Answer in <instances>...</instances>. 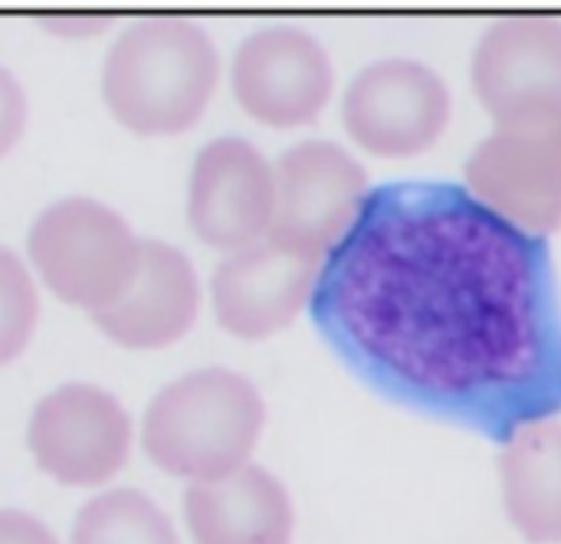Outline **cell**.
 Instances as JSON below:
<instances>
[{
    "mask_svg": "<svg viewBox=\"0 0 561 544\" xmlns=\"http://www.w3.org/2000/svg\"><path fill=\"white\" fill-rule=\"evenodd\" d=\"M368 204V171L339 141L309 138L276 161L273 243L325 263L358 227Z\"/></svg>",
    "mask_w": 561,
    "mask_h": 544,
    "instance_id": "cell-6",
    "label": "cell"
},
{
    "mask_svg": "<svg viewBox=\"0 0 561 544\" xmlns=\"http://www.w3.org/2000/svg\"><path fill=\"white\" fill-rule=\"evenodd\" d=\"M184 522L194 544H289L296 509L279 476L247 463L220 479L191 483Z\"/></svg>",
    "mask_w": 561,
    "mask_h": 544,
    "instance_id": "cell-14",
    "label": "cell"
},
{
    "mask_svg": "<svg viewBox=\"0 0 561 544\" xmlns=\"http://www.w3.org/2000/svg\"><path fill=\"white\" fill-rule=\"evenodd\" d=\"M26 253L39 279L89 315L108 309L131 286L141 263V240L128 220L95 197H62L39 210Z\"/></svg>",
    "mask_w": 561,
    "mask_h": 544,
    "instance_id": "cell-4",
    "label": "cell"
},
{
    "mask_svg": "<svg viewBox=\"0 0 561 544\" xmlns=\"http://www.w3.org/2000/svg\"><path fill=\"white\" fill-rule=\"evenodd\" d=\"M26 115H30V102L23 82L7 66H0V158L23 138Z\"/></svg>",
    "mask_w": 561,
    "mask_h": 544,
    "instance_id": "cell-18",
    "label": "cell"
},
{
    "mask_svg": "<svg viewBox=\"0 0 561 544\" xmlns=\"http://www.w3.org/2000/svg\"><path fill=\"white\" fill-rule=\"evenodd\" d=\"M470 82L493 125L561 112V16L493 20L473 46Z\"/></svg>",
    "mask_w": 561,
    "mask_h": 544,
    "instance_id": "cell-10",
    "label": "cell"
},
{
    "mask_svg": "<svg viewBox=\"0 0 561 544\" xmlns=\"http://www.w3.org/2000/svg\"><path fill=\"white\" fill-rule=\"evenodd\" d=\"M26 443L36 466L62 486H102L131 453L125 404L95 384H62L30 414Z\"/></svg>",
    "mask_w": 561,
    "mask_h": 544,
    "instance_id": "cell-8",
    "label": "cell"
},
{
    "mask_svg": "<svg viewBox=\"0 0 561 544\" xmlns=\"http://www.w3.org/2000/svg\"><path fill=\"white\" fill-rule=\"evenodd\" d=\"M503 509L533 544H561V420L533 417L500 453Z\"/></svg>",
    "mask_w": 561,
    "mask_h": 544,
    "instance_id": "cell-15",
    "label": "cell"
},
{
    "mask_svg": "<svg viewBox=\"0 0 561 544\" xmlns=\"http://www.w3.org/2000/svg\"><path fill=\"white\" fill-rule=\"evenodd\" d=\"M470 197L526 236L561 227V112L496 121L463 164Z\"/></svg>",
    "mask_w": 561,
    "mask_h": 544,
    "instance_id": "cell-5",
    "label": "cell"
},
{
    "mask_svg": "<svg viewBox=\"0 0 561 544\" xmlns=\"http://www.w3.org/2000/svg\"><path fill=\"white\" fill-rule=\"evenodd\" d=\"M322 263H312L273 240L227 253L210 279L217 322L247 342L289 328L316 299Z\"/></svg>",
    "mask_w": 561,
    "mask_h": 544,
    "instance_id": "cell-12",
    "label": "cell"
},
{
    "mask_svg": "<svg viewBox=\"0 0 561 544\" xmlns=\"http://www.w3.org/2000/svg\"><path fill=\"white\" fill-rule=\"evenodd\" d=\"M201 309V279L187 253L164 240H141V263L118 302L92 322L125 348H164L184 338Z\"/></svg>",
    "mask_w": 561,
    "mask_h": 544,
    "instance_id": "cell-13",
    "label": "cell"
},
{
    "mask_svg": "<svg viewBox=\"0 0 561 544\" xmlns=\"http://www.w3.org/2000/svg\"><path fill=\"white\" fill-rule=\"evenodd\" d=\"M233 95L247 115L273 128L309 125L335 89L325 43L299 23H266L233 53Z\"/></svg>",
    "mask_w": 561,
    "mask_h": 544,
    "instance_id": "cell-9",
    "label": "cell"
},
{
    "mask_svg": "<svg viewBox=\"0 0 561 544\" xmlns=\"http://www.w3.org/2000/svg\"><path fill=\"white\" fill-rule=\"evenodd\" d=\"M266 427L260 387L233 368H197L164 384L145 410V456L191 483L220 479L250 463Z\"/></svg>",
    "mask_w": 561,
    "mask_h": 544,
    "instance_id": "cell-3",
    "label": "cell"
},
{
    "mask_svg": "<svg viewBox=\"0 0 561 544\" xmlns=\"http://www.w3.org/2000/svg\"><path fill=\"white\" fill-rule=\"evenodd\" d=\"M220 79V53L204 23L154 13L128 23L105 62L102 99L138 135H178L197 125Z\"/></svg>",
    "mask_w": 561,
    "mask_h": 544,
    "instance_id": "cell-2",
    "label": "cell"
},
{
    "mask_svg": "<svg viewBox=\"0 0 561 544\" xmlns=\"http://www.w3.org/2000/svg\"><path fill=\"white\" fill-rule=\"evenodd\" d=\"M533 236L470 194L408 184L365 204L316 289L322 332L381 387L486 427L526 424L561 371L559 312Z\"/></svg>",
    "mask_w": 561,
    "mask_h": 544,
    "instance_id": "cell-1",
    "label": "cell"
},
{
    "mask_svg": "<svg viewBox=\"0 0 561 544\" xmlns=\"http://www.w3.org/2000/svg\"><path fill=\"white\" fill-rule=\"evenodd\" d=\"M0 544H59L53 529L23 509H0Z\"/></svg>",
    "mask_w": 561,
    "mask_h": 544,
    "instance_id": "cell-19",
    "label": "cell"
},
{
    "mask_svg": "<svg viewBox=\"0 0 561 544\" xmlns=\"http://www.w3.org/2000/svg\"><path fill=\"white\" fill-rule=\"evenodd\" d=\"M69 544H181V535L151 496L118 486L79 509Z\"/></svg>",
    "mask_w": 561,
    "mask_h": 544,
    "instance_id": "cell-16",
    "label": "cell"
},
{
    "mask_svg": "<svg viewBox=\"0 0 561 544\" xmlns=\"http://www.w3.org/2000/svg\"><path fill=\"white\" fill-rule=\"evenodd\" d=\"M276 213V164L247 138L207 141L191 167L187 220L194 233L224 253L270 236Z\"/></svg>",
    "mask_w": 561,
    "mask_h": 544,
    "instance_id": "cell-11",
    "label": "cell"
},
{
    "mask_svg": "<svg viewBox=\"0 0 561 544\" xmlns=\"http://www.w3.org/2000/svg\"><path fill=\"white\" fill-rule=\"evenodd\" d=\"M39 322V292L23 259L0 246V364L23 355Z\"/></svg>",
    "mask_w": 561,
    "mask_h": 544,
    "instance_id": "cell-17",
    "label": "cell"
},
{
    "mask_svg": "<svg viewBox=\"0 0 561 544\" xmlns=\"http://www.w3.org/2000/svg\"><path fill=\"white\" fill-rule=\"evenodd\" d=\"M454 99L444 76L404 56L368 62L342 95L348 138L378 158H414L431 151L450 125Z\"/></svg>",
    "mask_w": 561,
    "mask_h": 544,
    "instance_id": "cell-7",
    "label": "cell"
},
{
    "mask_svg": "<svg viewBox=\"0 0 561 544\" xmlns=\"http://www.w3.org/2000/svg\"><path fill=\"white\" fill-rule=\"evenodd\" d=\"M112 23V16H95V13H56V16H43V26L46 30H56L62 36H92L99 30H105Z\"/></svg>",
    "mask_w": 561,
    "mask_h": 544,
    "instance_id": "cell-20",
    "label": "cell"
}]
</instances>
